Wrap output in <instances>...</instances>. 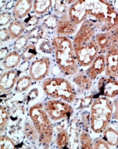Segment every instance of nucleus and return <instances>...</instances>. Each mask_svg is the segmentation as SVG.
Returning a JSON list of instances; mask_svg holds the SVG:
<instances>
[{"label":"nucleus","mask_w":118,"mask_h":149,"mask_svg":"<svg viewBox=\"0 0 118 149\" xmlns=\"http://www.w3.org/2000/svg\"><path fill=\"white\" fill-rule=\"evenodd\" d=\"M52 44L55 62L61 72L66 76L76 74L79 65L71 39L66 36H58L52 39Z\"/></svg>","instance_id":"1"},{"label":"nucleus","mask_w":118,"mask_h":149,"mask_svg":"<svg viewBox=\"0 0 118 149\" xmlns=\"http://www.w3.org/2000/svg\"><path fill=\"white\" fill-rule=\"evenodd\" d=\"M87 14L100 32L112 31L118 26V12L108 1H87Z\"/></svg>","instance_id":"2"},{"label":"nucleus","mask_w":118,"mask_h":149,"mask_svg":"<svg viewBox=\"0 0 118 149\" xmlns=\"http://www.w3.org/2000/svg\"><path fill=\"white\" fill-rule=\"evenodd\" d=\"M114 105L110 99L99 96L93 101L90 113V126L92 132L101 134L109 126L113 118Z\"/></svg>","instance_id":"3"},{"label":"nucleus","mask_w":118,"mask_h":149,"mask_svg":"<svg viewBox=\"0 0 118 149\" xmlns=\"http://www.w3.org/2000/svg\"><path fill=\"white\" fill-rule=\"evenodd\" d=\"M29 115L38 134L39 145L43 148H49L52 142L54 129L51 119L45 109L44 103L38 102L31 106Z\"/></svg>","instance_id":"4"},{"label":"nucleus","mask_w":118,"mask_h":149,"mask_svg":"<svg viewBox=\"0 0 118 149\" xmlns=\"http://www.w3.org/2000/svg\"><path fill=\"white\" fill-rule=\"evenodd\" d=\"M42 87L45 93L52 99L72 103L77 99V91L71 83L64 77L47 78L43 82Z\"/></svg>","instance_id":"5"},{"label":"nucleus","mask_w":118,"mask_h":149,"mask_svg":"<svg viewBox=\"0 0 118 149\" xmlns=\"http://www.w3.org/2000/svg\"><path fill=\"white\" fill-rule=\"evenodd\" d=\"M44 107L51 120L54 122L70 118L74 111L68 102L61 100H49L44 103Z\"/></svg>","instance_id":"6"},{"label":"nucleus","mask_w":118,"mask_h":149,"mask_svg":"<svg viewBox=\"0 0 118 149\" xmlns=\"http://www.w3.org/2000/svg\"><path fill=\"white\" fill-rule=\"evenodd\" d=\"M74 50L78 64L82 67H89L100 54L99 47L94 38L83 46L74 48Z\"/></svg>","instance_id":"7"},{"label":"nucleus","mask_w":118,"mask_h":149,"mask_svg":"<svg viewBox=\"0 0 118 149\" xmlns=\"http://www.w3.org/2000/svg\"><path fill=\"white\" fill-rule=\"evenodd\" d=\"M96 28L91 19H86L82 22L73 40L74 48L79 47L90 42L96 35Z\"/></svg>","instance_id":"8"},{"label":"nucleus","mask_w":118,"mask_h":149,"mask_svg":"<svg viewBox=\"0 0 118 149\" xmlns=\"http://www.w3.org/2000/svg\"><path fill=\"white\" fill-rule=\"evenodd\" d=\"M50 63V58L47 56H43L33 62L29 67V76L33 81L43 80L49 73Z\"/></svg>","instance_id":"9"},{"label":"nucleus","mask_w":118,"mask_h":149,"mask_svg":"<svg viewBox=\"0 0 118 149\" xmlns=\"http://www.w3.org/2000/svg\"><path fill=\"white\" fill-rule=\"evenodd\" d=\"M98 89L101 96L114 99L118 96V80L115 77L103 76L99 79Z\"/></svg>","instance_id":"10"},{"label":"nucleus","mask_w":118,"mask_h":149,"mask_svg":"<svg viewBox=\"0 0 118 149\" xmlns=\"http://www.w3.org/2000/svg\"><path fill=\"white\" fill-rule=\"evenodd\" d=\"M68 15L70 20L75 25L82 24L88 17L87 1H75L69 7Z\"/></svg>","instance_id":"11"},{"label":"nucleus","mask_w":118,"mask_h":149,"mask_svg":"<svg viewBox=\"0 0 118 149\" xmlns=\"http://www.w3.org/2000/svg\"><path fill=\"white\" fill-rule=\"evenodd\" d=\"M94 39L99 47L100 54H105L114 47L118 46L117 40L112 31L99 32L96 34Z\"/></svg>","instance_id":"12"},{"label":"nucleus","mask_w":118,"mask_h":149,"mask_svg":"<svg viewBox=\"0 0 118 149\" xmlns=\"http://www.w3.org/2000/svg\"><path fill=\"white\" fill-rule=\"evenodd\" d=\"M106 76L118 77V46H115L105 54Z\"/></svg>","instance_id":"13"},{"label":"nucleus","mask_w":118,"mask_h":149,"mask_svg":"<svg viewBox=\"0 0 118 149\" xmlns=\"http://www.w3.org/2000/svg\"><path fill=\"white\" fill-rule=\"evenodd\" d=\"M105 70V54H99L91 65L85 71L86 74L91 80H95L102 74Z\"/></svg>","instance_id":"14"},{"label":"nucleus","mask_w":118,"mask_h":149,"mask_svg":"<svg viewBox=\"0 0 118 149\" xmlns=\"http://www.w3.org/2000/svg\"><path fill=\"white\" fill-rule=\"evenodd\" d=\"M77 28L78 25L74 24L69 18L68 15L65 14L59 18L56 31L59 36L67 37L75 33Z\"/></svg>","instance_id":"15"},{"label":"nucleus","mask_w":118,"mask_h":149,"mask_svg":"<svg viewBox=\"0 0 118 149\" xmlns=\"http://www.w3.org/2000/svg\"><path fill=\"white\" fill-rule=\"evenodd\" d=\"M20 72L16 70H8L1 74L0 89L1 91H8L13 88L19 78Z\"/></svg>","instance_id":"16"},{"label":"nucleus","mask_w":118,"mask_h":149,"mask_svg":"<svg viewBox=\"0 0 118 149\" xmlns=\"http://www.w3.org/2000/svg\"><path fill=\"white\" fill-rule=\"evenodd\" d=\"M33 1L20 0L17 1L12 10L13 17L16 19H21L26 17L33 8Z\"/></svg>","instance_id":"17"},{"label":"nucleus","mask_w":118,"mask_h":149,"mask_svg":"<svg viewBox=\"0 0 118 149\" xmlns=\"http://www.w3.org/2000/svg\"><path fill=\"white\" fill-rule=\"evenodd\" d=\"M73 82L78 88L77 92L80 93L88 92L92 86V80L86 74H76L73 79Z\"/></svg>","instance_id":"18"},{"label":"nucleus","mask_w":118,"mask_h":149,"mask_svg":"<svg viewBox=\"0 0 118 149\" xmlns=\"http://www.w3.org/2000/svg\"><path fill=\"white\" fill-rule=\"evenodd\" d=\"M21 56L18 51L13 50L1 61L2 67L5 70H10L16 68L21 62Z\"/></svg>","instance_id":"19"},{"label":"nucleus","mask_w":118,"mask_h":149,"mask_svg":"<svg viewBox=\"0 0 118 149\" xmlns=\"http://www.w3.org/2000/svg\"><path fill=\"white\" fill-rule=\"evenodd\" d=\"M26 29L24 22L20 19H13L8 27V30L12 39H17L22 36Z\"/></svg>","instance_id":"20"},{"label":"nucleus","mask_w":118,"mask_h":149,"mask_svg":"<svg viewBox=\"0 0 118 149\" xmlns=\"http://www.w3.org/2000/svg\"><path fill=\"white\" fill-rule=\"evenodd\" d=\"M102 138L110 146L116 147L118 145V130L108 126L102 133Z\"/></svg>","instance_id":"21"},{"label":"nucleus","mask_w":118,"mask_h":149,"mask_svg":"<svg viewBox=\"0 0 118 149\" xmlns=\"http://www.w3.org/2000/svg\"><path fill=\"white\" fill-rule=\"evenodd\" d=\"M52 3V1H34L33 9L37 15H41L51 9Z\"/></svg>","instance_id":"22"},{"label":"nucleus","mask_w":118,"mask_h":149,"mask_svg":"<svg viewBox=\"0 0 118 149\" xmlns=\"http://www.w3.org/2000/svg\"><path fill=\"white\" fill-rule=\"evenodd\" d=\"M33 80L28 75L22 76L18 78L15 86V91L17 93H23L26 91L31 86Z\"/></svg>","instance_id":"23"},{"label":"nucleus","mask_w":118,"mask_h":149,"mask_svg":"<svg viewBox=\"0 0 118 149\" xmlns=\"http://www.w3.org/2000/svg\"><path fill=\"white\" fill-rule=\"evenodd\" d=\"M24 133L26 138L31 143L38 141V134L33 124L30 121H27L24 125Z\"/></svg>","instance_id":"24"},{"label":"nucleus","mask_w":118,"mask_h":149,"mask_svg":"<svg viewBox=\"0 0 118 149\" xmlns=\"http://www.w3.org/2000/svg\"><path fill=\"white\" fill-rule=\"evenodd\" d=\"M10 118V113L8 109L3 106L1 105L0 107V132L1 135L5 132Z\"/></svg>","instance_id":"25"},{"label":"nucleus","mask_w":118,"mask_h":149,"mask_svg":"<svg viewBox=\"0 0 118 149\" xmlns=\"http://www.w3.org/2000/svg\"><path fill=\"white\" fill-rule=\"evenodd\" d=\"M37 53L36 46L33 44H29L22 51L21 59L24 62H29L36 56Z\"/></svg>","instance_id":"26"},{"label":"nucleus","mask_w":118,"mask_h":149,"mask_svg":"<svg viewBox=\"0 0 118 149\" xmlns=\"http://www.w3.org/2000/svg\"><path fill=\"white\" fill-rule=\"evenodd\" d=\"M70 137L67 131L63 129L61 130L57 135L55 141L57 146L59 149H63L67 146L69 142Z\"/></svg>","instance_id":"27"},{"label":"nucleus","mask_w":118,"mask_h":149,"mask_svg":"<svg viewBox=\"0 0 118 149\" xmlns=\"http://www.w3.org/2000/svg\"><path fill=\"white\" fill-rule=\"evenodd\" d=\"M81 149H93V142L87 132L83 130L80 136Z\"/></svg>","instance_id":"28"},{"label":"nucleus","mask_w":118,"mask_h":149,"mask_svg":"<svg viewBox=\"0 0 118 149\" xmlns=\"http://www.w3.org/2000/svg\"><path fill=\"white\" fill-rule=\"evenodd\" d=\"M45 29H46L42 25L37 26L36 27L32 29L31 30H29L26 36L29 39L40 40L44 36Z\"/></svg>","instance_id":"29"},{"label":"nucleus","mask_w":118,"mask_h":149,"mask_svg":"<svg viewBox=\"0 0 118 149\" xmlns=\"http://www.w3.org/2000/svg\"><path fill=\"white\" fill-rule=\"evenodd\" d=\"M58 20L59 18L57 15H50L43 20L42 25L46 29L56 30Z\"/></svg>","instance_id":"30"},{"label":"nucleus","mask_w":118,"mask_h":149,"mask_svg":"<svg viewBox=\"0 0 118 149\" xmlns=\"http://www.w3.org/2000/svg\"><path fill=\"white\" fill-rule=\"evenodd\" d=\"M15 143L13 140L6 135H1L0 137V149H15Z\"/></svg>","instance_id":"31"},{"label":"nucleus","mask_w":118,"mask_h":149,"mask_svg":"<svg viewBox=\"0 0 118 149\" xmlns=\"http://www.w3.org/2000/svg\"><path fill=\"white\" fill-rule=\"evenodd\" d=\"M29 38L26 35H22L21 37L16 39L13 45L14 49L17 51H22L25 47L28 45Z\"/></svg>","instance_id":"32"},{"label":"nucleus","mask_w":118,"mask_h":149,"mask_svg":"<svg viewBox=\"0 0 118 149\" xmlns=\"http://www.w3.org/2000/svg\"><path fill=\"white\" fill-rule=\"evenodd\" d=\"M13 15L11 13L5 11L1 13L0 14V26L1 27H4L5 26L9 25L13 21Z\"/></svg>","instance_id":"33"},{"label":"nucleus","mask_w":118,"mask_h":149,"mask_svg":"<svg viewBox=\"0 0 118 149\" xmlns=\"http://www.w3.org/2000/svg\"><path fill=\"white\" fill-rule=\"evenodd\" d=\"M54 2H55L53 8L54 12L57 14H61V15H62L66 14L67 12H68L69 9H67V7L64 1H56Z\"/></svg>","instance_id":"34"},{"label":"nucleus","mask_w":118,"mask_h":149,"mask_svg":"<svg viewBox=\"0 0 118 149\" xmlns=\"http://www.w3.org/2000/svg\"><path fill=\"white\" fill-rule=\"evenodd\" d=\"M39 18L38 15H30L29 17L27 18L24 22L25 25L26 29H29L30 30L36 27L39 23Z\"/></svg>","instance_id":"35"},{"label":"nucleus","mask_w":118,"mask_h":149,"mask_svg":"<svg viewBox=\"0 0 118 149\" xmlns=\"http://www.w3.org/2000/svg\"><path fill=\"white\" fill-rule=\"evenodd\" d=\"M93 149H110V146L102 138H98L93 142Z\"/></svg>","instance_id":"36"},{"label":"nucleus","mask_w":118,"mask_h":149,"mask_svg":"<svg viewBox=\"0 0 118 149\" xmlns=\"http://www.w3.org/2000/svg\"><path fill=\"white\" fill-rule=\"evenodd\" d=\"M39 50L42 52L50 54L53 50L52 44L50 45L49 42L47 40H42L41 43L39 44Z\"/></svg>","instance_id":"37"},{"label":"nucleus","mask_w":118,"mask_h":149,"mask_svg":"<svg viewBox=\"0 0 118 149\" xmlns=\"http://www.w3.org/2000/svg\"><path fill=\"white\" fill-rule=\"evenodd\" d=\"M1 42H6L9 40L10 39H12L10 37V36L9 34V31L8 30V28L3 27L1 29Z\"/></svg>","instance_id":"38"},{"label":"nucleus","mask_w":118,"mask_h":149,"mask_svg":"<svg viewBox=\"0 0 118 149\" xmlns=\"http://www.w3.org/2000/svg\"><path fill=\"white\" fill-rule=\"evenodd\" d=\"M94 96L90 95V96H89L87 97H86L85 98H84L82 100V101L81 102V104H82V108H86V107H87L89 105H91L92 103L93 102V101L94 100H92L93 99V97Z\"/></svg>","instance_id":"39"},{"label":"nucleus","mask_w":118,"mask_h":149,"mask_svg":"<svg viewBox=\"0 0 118 149\" xmlns=\"http://www.w3.org/2000/svg\"><path fill=\"white\" fill-rule=\"evenodd\" d=\"M112 102L114 105L113 118L118 122V99L114 100V101Z\"/></svg>","instance_id":"40"},{"label":"nucleus","mask_w":118,"mask_h":149,"mask_svg":"<svg viewBox=\"0 0 118 149\" xmlns=\"http://www.w3.org/2000/svg\"><path fill=\"white\" fill-rule=\"evenodd\" d=\"M9 51L6 47H3L1 49V61L8 55L9 54Z\"/></svg>","instance_id":"41"},{"label":"nucleus","mask_w":118,"mask_h":149,"mask_svg":"<svg viewBox=\"0 0 118 149\" xmlns=\"http://www.w3.org/2000/svg\"><path fill=\"white\" fill-rule=\"evenodd\" d=\"M112 32L114 33V35H115V37H116V39H117V42H118V26L115 30H114L112 31Z\"/></svg>","instance_id":"42"},{"label":"nucleus","mask_w":118,"mask_h":149,"mask_svg":"<svg viewBox=\"0 0 118 149\" xmlns=\"http://www.w3.org/2000/svg\"><path fill=\"white\" fill-rule=\"evenodd\" d=\"M6 3V1H0V3H1V9L2 8V7H3L5 4Z\"/></svg>","instance_id":"43"}]
</instances>
